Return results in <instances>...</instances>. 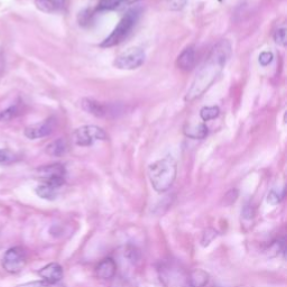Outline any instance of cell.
Here are the masks:
<instances>
[{"label":"cell","instance_id":"6da1fadb","mask_svg":"<svg viewBox=\"0 0 287 287\" xmlns=\"http://www.w3.org/2000/svg\"><path fill=\"white\" fill-rule=\"evenodd\" d=\"M231 56V45L227 39H222L211 49L206 62L200 67L197 75L186 93V101H193L206 92L215 83L218 76L225 69Z\"/></svg>","mask_w":287,"mask_h":287},{"label":"cell","instance_id":"7a4b0ae2","mask_svg":"<svg viewBox=\"0 0 287 287\" xmlns=\"http://www.w3.org/2000/svg\"><path fill=\"white\" fill-rule=\"evenodd\" d=\"M177 174L175 159L167 156L153 163L148 167V176L153 189L156 192L163 193L172 188Z\"/></svg>","mask_w":287,"mask_h":287},{"label":"cell","instance_id":"3957f363","mask_svg":"<svg viewBox=\"0 0 287 287\" xmlns=\"http://www.w3.org/2000/svg\"><path fill=\"white\" fill-rule=\"evenodd\" d=\"M139 18V10L131 9L122 17L119 24L113 29L112 33L103 40L100 46L101 47H112L124 42V39L130 34V31L136 25Z\"/></svg>","mask_w":287,"mask_h":287},{"label":"cell","instance_id":"277c9868","mask_svg":"<svg viewBox=\"0 0 287 287\" xmlns=\"http://www.w3.org/2000/svg\"><path fill=\"white\" fill-rule=\"evenodd\" d=\"M73 139H74V143L77 146L86 147V146L93 145L95 142L106 140L107 134L106 131L98 126H82L74 131Z\"/></svg>","mask_w":287,"mask_h":287},{"label":"cell","instance_id":"5b68a950","mask_svg":"<svg viewBox=\"0 0 287 287\" xmlns=\"http://www.w3.org/2000/svg\"><path fill=\"white\" fill-rule=\"evenodd\" d=\"M26 264H27V253L24 248L20 247V246L9 248L6 254L3 255L2 258L3 270L8 273H11V274L19 273L22 268L26 266Z\"/></svg>","mask_w":287,"mask_h":287},{"label":"cell","instance_id":"8992f818","mask_svg":"<svg viewBox=\"0 0 287 287\" xmlns=\"http://www.w3.org/2000/svg\"><path fill=\"white\" fill-rule=\"evenodd\" d=\"M145 52L139 47L128 48L116 58L113 64L119 70H136L145 62Z\"/></svg>","mask_w":287,"mask_h":287},{"label":"cell","instance_id":"52a82bcc","mask_svg":"<svg viewBox=\"0 0 287 287\" xmlns=\"http://www.w3.org/2000/svg\"><path fill=\"white\" fill-rule=\"evenodd\" d=\"M38 174L43 183L60 189L65 183V167L61 164H52L38 168Z\"/></svg>","mask_w":287,"mask_h":287},{"label":"cell","instance_id":"ba28073f","mask_svg":"<svg viewBox=\"0 0 287 287\" xmlns=\"http://www.w3.org/2000/svg\"><path fill=\"white\" fill-rule=\"evenodd\" d=\"M54 126H55V120L51 118V119L39 122V124L27 127L25 130V136L29 139H38L46 137V136L53 133Z\"/></svg>","mask_w":287,"mask_h":287},{"label":"cell","instance_id":"9c48e42d","mask_svg":"<svg viewBox=\"0 0 287 287\" xmlns=\"http://www.w3.org/2000/svg\"><path fill=\"white\" fill-rule=\"evenodd\" d=\"M38 275L42 277L43 281L48 282V283H60L62 281L63 276H64V271L63 267L57 263H51L47 264L46 266L40 268L38 271Z\"/></svg>","mask_w":287,"mask_h":287},{"label":"cell","instance_id":"30bf717a","mask_svg":"<svg viewBox=\"0 0 287 287\" xmlns=\"http://www.w3.org/2000/svg\"><path fill=\"white\" fill-rule=\"evenodd\" d=\"M117 272V264L113 261V258L108 257L99 263V265L95 267V274L101 280H110L115 276Z\"/></svg>","mask_w":287,"mask_h":287},{"label":"cell","instance_id":"8fae6325","mask_svg":"<svg viewBox=\"0 0 287 287\" xmlns=\"http://www.w3.org/2000/svg\"><path fill=\"white\" fill-rule=\"evenodd\" d=\"M194 64H195V51L192 47L185 48L184 51L180 54L179 57H177L176 65L181 70L189 71L191 69H193Z\"/></svg>","mask_w":287,"mask_h":287},{"label":"cell","instance_id":"7c38bea8","mask_svg":"<svg viewBox=\"0 0 287 287\" xmlns=\"http://www.w3.org/2000/svg\"><path fill=\"white\" fill-rule=\"evenodd\" d=\"M82 107H83L86 112H89L95 117H104L109 113L106 106H103L102 103L95 101L93 99L82 100Z\"/></svg>","mask_w":287,"mask_h":287},{"label":"cell","instance_id":"4fadbf2b","mask_svg":"<svg viewBox=\"0 0 287 287\" xmlns=\"http://www.w3.org/2000/svg\"><path fill=\"white\" fill-rule=\"evenodd\" d=\"M35 4L40 11L46 13L58 12L64 6V0H35Z\"/></svg>","mask_w":287,"mask_h":287},{"label":"cell","instance_id":"5bb4252c","mask_svg":"<svg viewBox=\"0 0 287 287\" xmlns=\"http://www.w3.org/2000/svg\"><path fill=\"white\" fill-rule=\"evenodd\" d=\"M189 282L192 287H204L209 282V274L203 270H193L190 273Z\"/></svg>","mask_w":287,"mask_h":287},{"label":"cell","instance_id":"9a60e30c","mask_svg":"<svg viewBox=\"0 0 287 287\" xmlns=\"http://www.w3.org/2000/svg\"><path fill=\"white\" fill-rule=\"evenodd\" d=\"M67 150V144L63 138L54 140L46 147V153L53 157H60L64 155Z\"/></svg>","mask_w":287,"mask_h":287},{"label":"cell","instance_id":"2e32d148","mask_svg":"<svg viewBox=\"0 0 287 287\" xmlns=\"http://www.w3.org/2000/svg\"><path fill=\"white\" fill-rule=\"evenodd\" d=\"M57 192L58 189L54 188L48 184H40L37 189H36V193H37L38 197L45 200H55L57 198Z\"/></svg>","mask_w":287,"mask_h":287},{"label":"cell","instance_id":"e0dca14e","mask_svg":"<svg viewBox=\"0 0 287 287\" xmlns=\"http://www.w3.org/2000/svg\"><path fill=\"white\" fill-rule=\"evenodd\" d=\"M185 135L193 139H203L208 135V127L203 124L194 127L190 126L188 129H185Z\"/></svg>","mask_w":287,"mask_h":287},{"label":"cell","instance_id":"ac0fdd59","mask_svg":"<svg viewBox=\"0 0 287 287\" xmlns=\"http://www.w3.org/2000/svg\"><path fill=\"white\" fill-rule=\"evenodd\" d=\"M219 113H220V110H219V108L216 106L204 107L201 109V111H200V117H201V119L203 121H209L216 119L219 116Z\"/></svg>","mask_w":287,"mask_h":287},{"label":"cell","instance_id":"d6986e66","mask_svg":"<svg viewBox=\"0 0 287 287\" xmlns=\"http://www.w3.org/2000/svg\"><path fill=\"white\" fill-rule=\"evenodd\" d=\"M128 0H100L98 9L100 11L104 10H113L120 6L121 3H124Z\"/></svg>","mask_w":287,"mask_h":287},{"label":"cell","instance_id":"ffe728a7","mask_svg":"<svg viewBox=\"0 0 287 287\" xmlns=\"http://www.w3.org/2000/svg\"><path fill=\"white\" fill-rule=\"evenodd\" d=\"M20 113L19 108L18 106H11L9 107L6 110H3L0 112V121H7V120H11L13 118H16L18 115Z\"/></svg>","mask_w":287,"mask_h":287},{"label":"cell","instance_id":"44dd1931","mask_svg":"<svg viewBox=\"0 0 287 287\" xmlns=\"http://www.w3.org/2000/svg\"><path fill=\"white\" fill-rule=\"evenodd\" d=\"M17 287H65V286L60 285L58 283L56 284L48 283V282H45V281H34V282H28V283L21 284Z\"/></svg>","mask_w":287,"mask_h":287},{"label":"cell","instance_id":"7402d4cb","mask_svg":"<svg viewBox=\"0 0 287 287\" xmlns=\"http://www.w3.org/2000/svg\"><path fill=\"white\" fill-rule=\"evenodd\" d=\"M274 40L277 45L285 46L286 45V29H285V27H282V28H279L275 31Z\"/></svg>","mask_w":287,"mask_h":287},{"label":"cell","instance_id":"603a6c76","mask_svg":"<svg viewBox=\"0 0 287 287\" xmlns=\"http://www.w3.org/2000/svg\"><path fill=\"white\" fill-rule=\"evenodd\" d=\"M15 154L8 149H0V164H6L15 161Z\"/></svg>","mask_w":287,"mask_h":287},{"label":"cell","instance_id":"cb8c5ba5","mask_svg":"<svg viewBox=\"0 0 287 287\" xmlns=\"http://www.w3.org/2000/svg\"><path fill=\"white\" fill-rule=\"evenodd\" d=\"M185 3H186V0H167L168 8H170L173 11L181 10V9L185 6Z\"/></svg>","mask_w":287,"mask_h":287},{"label":"cell","instance_id":"d4e9b609","mask_svg":"<svg viewBox=\"0 0 287 287\" xmlns=\"http://www.w3.org/2000/svg\"><path fill=\"white\" fill-rule=\"evenodd\" d=\"M273 61V54L271 52H263L259 55V63L263 66H267Z\"/></svg>","mask_w":287,"mask_h":287},{"label":"cell","instance_id":"484cf974","mask_svg":"<svg viewBox=\"0 0 287 287\" xmlns=\"http://www.w3.org/2000/svg\"><path fill=\"white\" fill-rule=\"evenodd\" d=\"M267 202L272 204V206H276V204H279L281 202V195L275 192V191H271L267 195Z\"/></svg>","mask_w":287,"mask_h":287},{"label":"cell","instance_id":"4316f807","mask_svg":"<svg viewBox=\"0 0 287 287\" xmlns=\"http://www.w3.org/2000/svg\"><path fill=\"white\" fill-rule=\"evenodd\" d=\"M243 216L246 219H252L255 216V211L253 210L252 207H245L244 210H243Z\"/></svg>","mask_w":287,"mask_h":287}]
</instances>
